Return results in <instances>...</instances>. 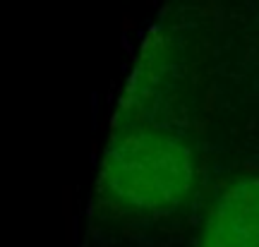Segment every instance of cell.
I'll use <instances>...</instances> for the list:
<instances>
[{
    "label": "cell",
    "instance_id": "1",
    "mask_svg": "<svg viewBox=\"0 0 259 247\" xmlns=\"http://www.w3.org/2000/svg\"><path fill=\"white\" fill-rule=\"evenodd\" d=\"M197 178V151L183 130L158 118L120 120L103 144L96 192L122 214L156 219L192 197Z\"/></svg>",
    "mask_w": 259,
    "mask_h": 247
},
{
    "label": "cell",
    "instance_id": "2",
    "mask_svg": "<svg viewBox=\"0 0 259 247\" xmlns=\"http://www.w3.org/2000/svg\"><path fill=\"white\" fill-rule=\"evenodd\" d=\"M194 247H259V175H240L216 192Z\"/></svg>",
    "mask_w": 259,
    "mask_h": 247
},
{
    "label": "cell",
    "instance_id": "3",
    "mask_svg": "<svg viewBox=\"0 0 259 247\" xmlns=\"http://www.w3.org/2000/svg\"><path fill=\"white\" fill-rule=\"evenodd\" d=\"M173 55L166 38L147 36L144 46L137 55L135 70L125 82L113 122L120 120H149L154 118V110L166 101L168 77H170Z\"/></svg>",
    "mask_w": 259,
    "mask_h": 247
}]
</instances>
